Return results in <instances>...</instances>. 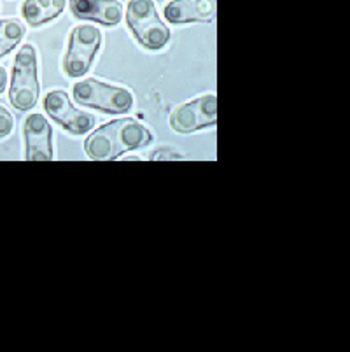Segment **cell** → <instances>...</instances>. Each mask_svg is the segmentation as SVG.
Instances as JSON below:
<instances>
[{"label": "cell", "instance_id": "obj_1", "mask_svg": "<svg viewBox=\"0 0 350 352\" xmlns=\"http://www.w3.org/2000/svg\"><path fill=\"white\" fill-rule=\"evenodd\" d=\"M151 142L153 133L140 121L121 118L93 130L85 140V153L95 162H109L128 151L149 146Z\"/></svg>", "mask_w": 350, "mask_h": 352}, {"label": "cell", "instance_id": "obj_2", "mask_svg": "<svg viewBox=\"0 0 350 352\" xmlns=\"http://www.w3.org/2000/svg\"><path fill=\"white\" fill-rule=\"evenodd\" d=\"M41 95L37 69V51L32 44L19 47L12 65L11 85H9V102L19 113H28L37 105Z\"/></svg>", "mask_w": 350, "mask_h": 352}, {"label": "cell", "instance_id": "obj_3", "mask_svg": "<svg viewBox=\"0 0 350 352\" xmlns=\"http://www.w3.org/2000/svg\"><path fill=\"white\" fill-rule=\"evenodd\" d=\"M127 25L137 43L149 51H160L168 44L170 28L166 27L154 0H130L127 8Z\"/></svg>", "mask_w": 350, "mask_h": 352}, {"label": "cell", "instance_id": "obj_4", "mask_svg": "<svg viewBox=\"0 0 350 352\" xmlns=\"http://www.w3.org/2000/svg\"><path fill=\"white\" fill-rule=\"evenodd\" d=\"M72 95L79 105L96 109L105 114H124L130 113L133 107V94L130 89L93 78L76 82Z\"/></svg>", "mask_w": 350, "mask_h": 352}, {"label": "cell", "instance_id": "obj_5", "mask_svg": "<svg viewBox=\"0 0 350 352\" xmlns=\"http://www.w3.org/2000/svg\"><path fill=\"white\" fill-rule=\"evenodd\" d=\"M102 32L93 25H77L72 28L63 56V70L67 78L77 79L89 72L96 53L102 47Z\"/></svg>", "mask_w": 350, "mask_h": 352}, {"label": "cell", "instance_id": "obj_6", "mask_svg": "<svg viewBox=\"0 0 350 352\" xmlns=\"http://www.w3.org/2000/svg\"><path fill=\"white\" fill-rule=\"evenodd\" d=\"M168 123L173 132L193 133L204 128L216 126L217 123V97L216 95H204L188 104L179 105L170 114Z\"/></svg>", "mask_w": 350, "mask_h": 352}, {"label": "cell", "instance_id": "obj_7", "mask_svg": "<svg viewBox=\"0 0 350 352\" xmlns=\"http://www.w3.org/2000/svg\"><path fill=\"white\" fill-rule=\"evenodd\" d=\"M44 111L54 123L72 135H85L95 126V116L79 111L63 89H53L44 97Z\"/></svg>", "mask_w": 350, "mask_h": 352}, {"label": "cell", "instance_id": "obj_8", "mask_svg": "<svg viewBox=\"0 0 350 352\" xmlns=\"http://www.w3.org/2000/svg\"><path fill=\"white\" fill-rule=\"evenodd\" d=\"M25 160L28 162H51L53 151V126L39 113L28 114L23 124Z\"/></svg>", "mask_w": 350, "mask_h": 352}, {"label": "cell", "instance_id": "obj_9", "mask_svg": "<svg viewBox=\"0 0 350 352\" xmlns=\"http://www.w3.org/2000/svg\"><path fill=\"white\" fill-rule=\"evenodd\" d=\"M163 14L173 25L210 23L216 16V0H170Z\"/></svg>", "mask_w": 350, "mask_h": 352}, {"label": "cell", "instance_id": "obj_10", "mask_svg": "<svg viewBox=\"0 0 350 352\" xmlns=\"http://www.w3.org/2000/svg\"><path fill=\"white\" fill-rule=\"evenodd\" d=\"M70 11L77 20L116 27L123 20L124 8L120 0H70Z\"/></svg>", "mask_w": 350, "mask_h": 352}, {"label": "cell", "instance_id": "obj_11", "mask_svg": "<svg viewBox=\"0 0 350 352\" xmlns=\"http://www.w3.org/2000/svg\"><path fill=\"white\" fill-rule=\"evenodd\" d=\"M67 6V0H25L21 16L30 27H41L56 20Z\"/></svg>", "mask_w": 350, "mask_h": 352}, {"label": "cell", "instance_id": "obj_12", "mask_svg": "<svg viewBox=\"0 0 350 352\" xmlns=\"http://www.w3.org/2000/svg\"><path fill=\"white\" fill-rule=\"evenodd\" d=\"M25 23L18 18H4L0 20V58L11 53L25 37Z\"/></svg>", "mask_w": 350, "mask_h": 352}, {"label": "cell", "instance_id": "obj_13", "mask_svg": "<svg viewBox=\"0 0 350 352\" xmlns=\"http://www.w3.org/2000/svg\"><path fill=\"white\" fill-rule=\"evenodd\" d=\"M14 130V116L4 105H0V140L8 139Z\"/></svg>", "mask_w": 350, "mask_h": 352}, {"label": "cell", "instance_id": "obj_14", "mask_svg": "<svg viewBox=\"0 0 350 352\" xmlns=\"http://www.w3.org/2000/svg\"><path fill=\"white\" fill-rule=\"evenodd\" d=\"M147 160H163V162H166V160H184V156L181 153H175L172 149H165L163 147V149H156V151L149 153Z\"/></svg>", "mask_w": 350, "mask_h": 352}, {"label": "cell", "instance_id": "obj_15", "mask_svg": "<svg viewBox=\"0 0 350 352\" xmlns=\"http://www.w3.org/2000/svg\"><path fill=\"white\" fill-rule=\"evenodd\" d=\"M8 70L4 69V67H0V95H2V91L6 89V86H8Z\"/></svg>", "mask_w": 350, "mask_h": 352}]
</instances>
